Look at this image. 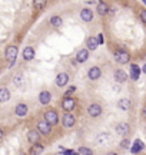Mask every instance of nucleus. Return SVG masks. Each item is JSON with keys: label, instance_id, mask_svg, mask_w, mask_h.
<instances>
[{"label": "nucleus", "instance_id": "19", "mask_svg": "<svg viewBox=\"0 0 146 155\" xmlns=\"http://www.w3.org/2000/svg\"><path fill=\"white\" fill-rule=\"evenodd\" d=\"M43 152H45V146H43V145H40L39 142L33 144L32 149H30V154H43Z\"/></svg>", "mask_w": 146, "mask_h": 155}, {"label": "nucleus", "instance_id": "14", "mask_svg": "<svg viewBox=\"0 0 146 155\" xmlns=\"http://www.w3.org/2000/svg\"><path fill=\"white\" fill-rule=\"evenodd\" d=\"M50 99H52V96H50V93H49L47 90L40 92V95H39V100H40L42 105H47V103L50 102Z\"/></svg>", "mask_w": 146, "mask_h": 155}, {"label": "nucleus", "instance_id": "34", "mask_svg": "<svg viewBox=\"0 0 146 155\" xmlns=\"http://www.w3.org/2000/svg\"><path fill=\"white\" fill-rule=\"evenodd\" d=\"M143 118H146V108H143Z\"/></svg>", "mask_w": 146, "mask_h": 155}, {"label": "nucleus", "instance_id": "1", "mask_svg": "<svg viewBox=\"0 0 146 155\" xmlns=\"http://www.w3.org/2000/svg\"><path fill=\"white\" fill-rule=\"evenodd\" d=\"M115 59H116L118 63L125 65V63H127V62L130 60V55H129L126 50L120 49V50H116V52H115Z\"/></svg>", "mask_w": 146, "mask_h": 155}, {"label": "nucleus", "instance_id": "6", "mask_svg": "<svg viewBox=\"0 0 146 155\" xmlns=\"http://www.w3.org/2000/svg\"><path fill=\"white\" fill-rule=\"evenodd\" d=\"M75 116L72 115V113H65L63 115V119H62V123H63V126H66V128H72L73 125H75Z\"/></svg>", "mask_w": 146, "mask_h": 155}, {"label": "nucleus", "instance_id": "3", "mask_svg": "<svg viewBox=\"0 0 146 155\" xmlns=\"http://www.w3.org/2000/svg\"><path fill=\"white\" fill-rule=\"evenodd\" d=\"M62 106H63V109H65V111L70 112L73 108H75V106H76V100L73 99V98H70V96H65Z\"/></svg>", "mask_w": 146, "mask_h": 155}, {"label": "nucleus", "instance_id": "35", "mask_svg": "<svg viewBox=\"0 0 146 155\" xmlns=\"http://www.w3.org/2000/svg\"><path fill=\"white\" fill-rule=\"evenodd\" d=\"M1 136H3V131L0 129V139H1Z\"/></svg>", "mask_w": 146, "mask_h": 155}, {"label": "nucleus", "instance_id": "28", "mask_svg": "<svg viewBox=\"0 0 146 155\" xmlns=\"http://www.w3.org/2000/svg\"><path fill=\"white\" fill-rule=\"evenodd\" d=\"M75 90H76V88H75V86H70V88L68 89V92H66V95H65V96H69V95H72Z\"/></svg>", "mask_w": 146, "mask_h": 155}, {"label": "nucleus", "instance_id": "11", "mask_svg": "<svg viewBox=\"0 0 146 155\" xmlns=\"http://www.w3.org/2000/svg\"><path fill=\"white\" fill-rule=\"evenodd\" d=\"M116 132L119 133L120 136H126L129 133V125L127 123H119L116 126Z\"/></svg>", "mask_w": 146, "mask_h": 155}, {"label": "nucleus", "instance_id": "27", "mask_svg": "<svg viewBox=\"0 0 146 155\" xmlns=\"http://www.w3.org/2000/svg\"><path fill=\"white\" fill-rule=\"evenodd\" d=\"M80 155H89L92 154V149H89V148H85V146H82V148H79V151H78Z\"/></svg>", "mask_w": 146, "mask_h": 155}, {"label": "nucleus", "instance_id": "25", "mask_svg": "<svg viewBox=\"0 0 146 155\" xmlns=\"http://www.w3.org/2000/svg\"><path fill=\"white\" fill-rule=\"evenodd\" d=\"M33 6H34V9L42 10L46 6V0H33Z\"/></svg>", "mask_w": 146, "mask_h": 155}, {"label": "nucleus", "instance_id": "9", "mask_svg": "<svg viewBox=\"0 0 146 155\" xmlns=\"http://www.w3.org/2000/svg\"><path fill=\"white\" fill-rule=\"evenodd\" d=\"M68 82H69V75L68 73H65V72H63V73H59V75L56 76V85L57 86H65Z\"/></svg>", "mask_w": 146, "mask_h": 155}, {"label": "nucleus", "instance_id": "33", "mask_svg": "<svg viewBox=\"0 0 146 155\" xmlns=\"http://www.w3.org/2000/svg\"><path fill=\"white\" fill-rule=\"evenodd\" d=\"M142 70H143V72H145V73H146V63H145V65H143V67H142Z\"/></svg>", "mask_w": 146, "mask_h": 155}, {"label": "nucleus", "instance_id": "8", "mask_svg": "<svg viewBox=\"0 0 146 155\" xmlns=\"http://www.w3.org/2000/svg\"><path fill=\"white\" fill-rule=\"evenodd\" d=\"M102 75L100 69L98 66H93L89 69V72H88V76H89V79H92V80H96V79H99Z\"/></svg>", "mask_w": 146, "mask_h": 155}, {"label": "nucleus", "instance_id": "17", "mask_svg": "<svg viewBox=\"0 0 146 155\" xmlns=\"http://www.w3.org/2000/svg\"><path fill=\"white\" fill-rule=\"evenodd\" d=\"M27 139H29V142L36 144V142H39L40 135H39V132H37V131H29V133H27Z\"/></svg>", "mask_w": 146, "mask_h": 155}, {"label": "nucleus", "instance_id": "5", "mask_svg": "<svg viewBox=\"0 0 146 155\" xmlns=\"http://www.w3.org/2000/svg\"><path fill=\"white\" fill-rule=\"evenodd\" d=\"M88 113H89L92 118H96L102 113V106L98 105V103H92L89 108H88Z\"/></svg>", "mask_w": 146, "mask_h": 155}, {"label": "nucleus", "instance_id": "10", "mask_svg": "<svg viewBox=\"0 0 146 155\" xmlns=\"http://www.w3.org/2000/svg\"><path fill=\"white\" fill-rule=\"evenodd\" d=\"M88 57H89V50L88 49H82V50H79L78 55H76V60L80 62V63H83V62L88 60Z\"/></svg>", "mask_w": 146, "mask_h": 155}, {"label": "nucleus", "instance_id": "36", "mask_svg": "<svg viewBox=\"0 0 146 155\" xmlns=\"http://www.w3.org/2000/svg\"><path fill=\"white\" fill-rule=\"evenodd\" d=\"M143 3H145V4H146V0H143Z\"/></svg>", "mask_w": 146, "mask_h": 155}, {"label": "nucleus", "instance_id": "24", "mask_svg": "<svg viewBox=\"0 0 146 155\" xmlns=\"http://www.w3.org/2000/svg\"><path fill=\"white\" fill-rule=\"evenodd\" d=\"M118 106H119L120 109L126 111V109L130 108V102H129V99H120L119 102H118Z\"/></svg>", "mask_w": 146, "mask_h": 155}, {"label": "nucleus", "instance_id": "31", "mask_svg": "<svg viewBox=\"0 0 146 155\" xmlns=\"http://www.w3.org/2000/svg\"><path fill=\"white\" fill-rule=\"evenodd\" d=\"M140 19H142V22L146 23V10H143L142 13H140Z\"/></svg>", "mask_w": 146, "mask_h": 155}, {"label": "nucleus", "instance_id": "13", "mask_svg": "<svg viewBox=\"0 0 146 155\" xmlns=\"http://www.w3.org/2000/svg\"><path fill=\"white\" fill-rule=\"evenodd\" d=\"M143 148H145L143 142L139 141V139H136L135 142H133V145H132V148H130V152H132V154H137V152H140Z\"/></svg>", "mask_w": 146, "mask_h": 155}, {"label": "nucleus", "instance_id": "7", "mask_svg": "<svg viewBox=\"0 0 146 155\" xmlns=\"http://www.w3.org/2000/svg\"><path fill=\"white\" fill-rule=\"evenodd\" d=\"M45 119L49 122L50 125H56L57 121H59V116H57L56 111H47L45 115Z\"/></svg>", "mask_w": 146, "mask_h": 155}, {"label": "nucleus", "instance_id": "18", "mask_svg": "<svg viewBox=\"0 0 146 155\" xmlns=\"http://www.w3.org/2000/svg\"><path fill=\"white\" fill-rule=\"evenodd\" d=\"M139 75H140V67L137 66V65H132V66H130V78H132L133 80H137V79H139Z\"/></svg>", "mask_w": 146, "mask_h": 155}, {"label": "nucleus", "instance_id": "26", "mask_svg": "<svg viewBox=\"0 0 146 155\" xmlns=\"http://www.w3.org/2000/svg\"><path fill=\"white\" fill-rule=\"evenodd\" d=\"M50 23H52V26L59 27V26L62 24V17H59V16H53V17L50 19Z\"/></svg>", "mask_w": 146, "mask_h": 155}, {"label": "nucleus", "instance_id": "16", "mask_svg": "<svg viewBox=\"0 0 146 155\" xmlns=\"http://www.w3.org/2000/svg\"><path fill=\"white\" fill-rule=\"evenodd\" d=\"M115 79H116L119 83H123L125 80L127 79V75H126V72H125V70L119 69V70H116V72H115Z\"/></svg>", "mask_w": 146, "mask_h": 155}, {"label": "nucleus", "instance_id": "30", "mask_svg": "<svg viewBox=\"0 0 146 155\" xmlns=\"http://www.w3.org/2000/svg\"><path fill=\"white\" fill-rule=\"evenodd\" d=\"M120 145H122V148H129V141H127V139H123V141L120 142Z\"/></svg>", "mask_w": 146, "mask_h": 155}, {"label": "nucleus", "instance_id": "29", "mask_svg": "<svg viewBox=\"0 0 146 155\" xmlns=\"http://www.w3.org/2000/svg\"><path fill=\"white\" fill-rule=\"evenodd\" d=\"M14 83H16V85H20V83H22V75H17V76H16Z\"/></svg>", "mask_w": 146, "mask_h": 155}, {"label": "nucleus", "instance_id": "21", "mask_svg": "<svg viewBox=\"0 0 146 155\" xmlns=\"http://www.w3.org/2000/svg\"><path fill=\"white\" fill-rule=\"evenodd\" d=\"M98 13H99L100 16H105V14H108V13H109V6H108L106 3L100 1V3H99V6H98Z\"/></svg>", "mask_w": 146, "mask_h": 155}, {"label": "nucleus", "instance_id": "20", "mask_svg": "<svg viewBox=\"0 0 146 155\" xmlns=\"http://www.w3.org/2000/svg\"><path fill=\"white\" fill-rule=\"evenodd\" d=\"M27 113V106L24 105V103H19L17 106H16V115L17 116H24Z\"/></svg>", "mask_w": 146, "mask_h": 155}, {"label": "nucleus", "instance_id": "23", "mask_svg": "<svg viewBox=\"0 0 146 155\" xmlns=\"http://www.w3.org/2000/svg\"><path fill=\"white\" fill-rule=\"evenodd\" d=\"M98 46H99L98 37H89L88 39V47H89V50H95Z\"/></svg>", "mask_w": 146, "mask_h": 155}, {"label": "nucleus", "instance_id": "12", "mask_svg": "<svg viewBox=\"0 0 146 155\" xmlns=\"http://www.w3.org/2000/svg\"><path fill=\"white\" fill-rule=\"evenodd\" d=\"M33 57H34V49L33 47H30V46L24 47V50H23V59H24V60H32Z\"/></svg>", "mask_w": 146, "mask_h": 155}, {"label": "nucleus", "instance_id": "32", "mask_svg": "<svg viewBox=\"0 0 146 155\" xmlns=\"http://www.w3.org/2000/svg\"><path fill=\"white\" fill-rule=\"evenodd\" d=\"M98 42H99V44L103 43V36H102V34H99V36H98Z\"/></svg>", "mask_w": 146, "mask_h": 155}, {"label": "nucleus", "instance_id": "2", "mask_svg": "<svg viewBox=\"0 0 146 155\" xmlns=\"http://www.w3.org/2000/svg\"><path fill=\"white\" fill-rule=\"evenodd\" d=\"M16 57H17V47L16 46H9L6 49V59L10 62V65H13Z\"/></svg>", "mask_w": 146, "mask_h": 155}, {"label": "nucleus", "instance_id": "22", "mask_svg": "<svg viewBox=\"0 0 146 155\" xmlns=\"http://www.w3.org/2000/svg\"><path fill=\"white\" fill-rule=\"evenodd\" d=\"M9 99H10V92L6 88H1L0 89V102H7Z\"/></svg>", "mask_w": 146, "mask_h": 155}, {"label": "nucleus", "instance_id": "4", "mask_svg": "<svg viewBox=\"0 0 146 155\" xmlns=\"http://www.w3.org/2000/svg\"><path fill=\"white\" fill-rule=\"evenodd\" d=\"M37 129H39V132H40V133L47 135V133L52 131V125H50V123L45 119V121H40L39 123H37Z\"/></svg>", "mask_w": 146, "mask_h": 155}, {"label": "nucleus", "instance_id": "15", "mask_svg": "<svg viewBox=\"0 0 146 155\" xmlns=\"http://www.w3.org/2000/svg\"><path fill=\"white\" fill-rule=\"evenodd\" d=\"M80 17H82V20H85V22H90L92 19H93V13L90 9H83V10L80 11Z\"/></svg>", "mask_w": 146, "mask_h": 155}]
</instances>
